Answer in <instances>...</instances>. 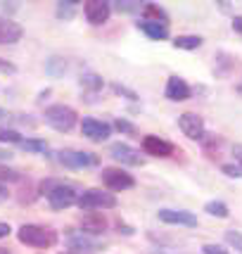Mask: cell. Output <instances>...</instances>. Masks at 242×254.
I'll use <instances>...</instances> for the list:
<instances>
[{
    "label": "cell",
    "mask_w": 242,
    "mask_h": 254,
    "mask_svg": "<svg viewBox=\"0 0 242 254\" xmlns=\"http://www.w3.org/2000/svg\"><path fill=\"white\" fill-rule=\"evenodd\" d=\"M43 195L48 197L53 209H66V207L76 204L78 199L76 188L71 183H64V181H48V183H43Z\"/></svg>",
    "instance_id": "1"
},
{
    "label": "cell",
    "mask_w": 242,
    "mask_h": 254,
    "mask_svg": "<svg viewBox=\"0 0 242 254\" xmlns=\"http://www.w3.org/2000/svg\"><path fill=\"white\" fill-rule=\"evenodd\" d=\"M17 238L22 245H29V247H38V250H45V247H53L57 243V233L53 228H45V226H36V223H24L22 228L17 231Z\"/></svg>",
    "instance_id": "2"
},
{
    "label": "cell",
    "mask_w": 242,
    "mask_h": 254,
    "mask_svg": "<svg viewBox=\"0 0 242 254\" xmlns=\"http://www.w3.org/2000/svg\"><path fill=\"white\" fill-rule=\"evenodd\" d=\"M45 124L48 126H53L55 131L60 133H66V131H71L74 126H76V112L71 110L69 105H53V107H48L45 110Z\"/></svg>",
    "instance_id": "3"
},
{
    "label": "cell",
    "mask_w": 242,
    "mask_h": 254,
    "mask_svg": "<svg viewBox=\"0 0 242 254\" xmlns=\"http://www.w3.org/2000/svg\"><path fill=\"white\" fill-rule=\"evenodd\" d=\"M76 204L81 209H114L117 207V197L100 188H88L78 195Z\"/></svg>",
    "instance_id": "4"
},
{
    "label": "cell",
    "mask_w": 242,
    "mask_h": 254,
    "mask_svg": "<svg viewBox=\"0 0 242 254\" xmlns=\"http://www.w3.org/2000/svg\"><path fill=\"white\" fill-rule=\"evenodd\" d=\"M100 181H102V186L107 190H112V192H121V190H128L135 186V178H133L131 174H126L123 169H114V166L102 169Z\"/></svg>",
    "instance_id": "5"
},
{
    "label": "cell",
    "mask_w": 242,
    "mask_h": 254,
    "mask_svg": "<svg viewBox=\"0 0 242 254\" xmlns=\"http://www.w3.org/2000/svg\"><path fill=\"white\" fill-rule=\"evenodd\" d=\"M178 128L183 131V135H187L190 140H204L207 128H204V119L195 114V112H185L178 117Z\"/></svg>",
    "instance_id": "6"
},
{
    "label": "cell",
    "mask_w": 242,
    "mask_h": 254,
    "mask_svg": "<svg viewBox=\"0 0 242 254\" xmlns=\"http://www.w3.org/2000/svg\"><path fill=\"white\" fill-rule=\"evenodd\" d=\"M66 245H69V250H74V254H95L102 250V243L95 240V238H90L88 233H71L69 238H66Z\"/></svg>",
    "instance_id": "7"
},
{
    "label": "cell",
    "mask_w": 242,
    "mask_h": 254,
    "mask_svg": "<svg viewBox=\"0 0 242 254\" xmlns=\"http://www.w3.org/2000/svg\"><path fill=\"white\" fill-rule=\"evenodd\" d=\"M60 162L69 169H88V166H98V157L93 152H78V150H62L60 152Z\"/></svg>",
    "instance_id": "8"
},
{
    "label": "cell",
    "mask_w": 242,
    "mask_h": 254,
    "mask_svg": "<svg viewBox=\"0 0 242 254\" xmlns=\"http://www.w3.org/2000/svg\"><path fill=\"white\" fill-rule=\"evenodd\" d=\"M81 133H83L88 140H93V143H102V140H107L112 135V126L105 122H100V119L88 117V119L81 122Z\"/></svg>",
    "instance_id": "9"
},
{
    "label": "cell",
    "mask_w": 242,
    "mask_h": 254,
    "mask_svg": "<svg viewBox=\"0 0 242 254\" xmlns=\"http://www.w3.org/2000/svg\"><path fill=\"white\" fill-rule=\"evenodd\" d=\"M157 216H159V221L169 223V226H187V228L197 226V216L185 209H159Z\"/></svg>",
    "instance_id": "10"
},
{
    "label": "cell",
    "mask_w": 242,
    "mask_h": 254,
    "mask_svg": "<svg viewBox=\"0 0 242 254\" xmlns=\"http://www.w3.org/2000/svg\"><path fill=\"white\" fill-rule=\"evenodd\" d=\"M110 155L114 157L117 162H121V164H128V166H143L145 164V159L140 157V152L126 143H112Z\"/></svg>",
    "instance_id": "11"
},
{
    "label": "cell",
    "mask_w": 242,
    "mask_h": 254,
    "mask_svg": "<svg viewBox=\"0 0 242 254\" xmlns=\"http://www.w3.org/2000/svg\"><path fill=\"white\" fill-rule=\"evenodd\" d=\"M83 14H86V19H88L93 26H100V24H105L110 19L112 5L105 2V0H90V2L83 5Z\"/></svg>",
    "instance_id": "12"
},
{
    "label": "cell",
    "mask_w": 242,
    "mask_h": 254,
    "mask_svg": "<svg viewBox=\"0 0 242 254\" xmlns=\"http://www.w3.org/2000/svg\"><path fill=\"white\" fill-rule=\"evenodd\" d=\"M164 95H166L169 100H171V102H185V100H190L192 90H190V86L185 83V78L171 76L169 81H166Z\"/></svg>",
    "instance_id": "13"
},
{
    "label": "cell",
    "mask_w": 242,
    "mask_h": 254,
    "mask_svg": "<svg viewBox=\"0 0 242 254\" xmlns=\"http://www.w3.org/2000/svg\"><path fill=\"white\" fill-rule=\"evenodd\" d=\"M143 150L152 157H171L174 155V145L159 138V135H145L143 138Z\"/></svg>",
    "instance_id": "14"
},
{
    "label": "cell",
    "mask_w": 242,
    "mask_h": 254,
    "mask_svg": "<svg viewBox=\"0 0 242 254\" xmlns=\"http://www.w3.org/2000/svg\"><path fill=\"white\" fill-rule=\"evenodd\" d=\"M24 36V29L7 17H0V45H12Z\"/></svg>",
    "instance_id": "15"
},
{
    "label": "cell",
    "mask_w": 242,
    "mask_h": 254,
    "mask_svg": "<svg viewBox=\"0 0 242 254\" xmlns=\"http://www.w3.org/2000/svg\"><path fill=\"white\" fill-rule=\"evenodd\" d=\"M138 29H140L147 38H152V41H166V38H169V26H166V24L140 19V22H138Z\"/></svg>",
    "instance_id": "16"
},
{
    "label": "cell",
    "mask_w": 242,
    "mask_h": 254,
    "mask_svg": "<svg viewBox=\"0 0 242 254\" xmlns=\"http://www.w3.org/2000/svg\"><path fill=\"white\" fill-rule=\"evenodd\" d=\"M143 19H147V22H159V24H166V26H169V14H166L157 2H145Z\"/></svg>",
    "instance_id": "17"
},
{
    "label": "cell",
    "mask_w": 242,
    "mask_h": 254,
    "mask_svg": "<svg viewBox=\"0 0 242 254\" xmlns=\"http://www.w3.org/2000/svg\"><path fill=\"white\" fill-rule=\"evenodd\" d=\"M204 211H207L209 216H216V219H228V216H231L228 204L221 202V199H211V202H207V204H204Z\"/></svg>",
    "instance_id": "18"
},
{
    "label": "cell",
    "mask_w": 242,
    "mask_h": 254,
    "mask_svg": "<svg viewBox=\"0 0 242 254\" xmlns=\"http://www.w3.org/2000/svg\"><path fill=\"white\" fill-rule=\"evenodd\" d=\"M105 226H107L105 216H98V214H86L83 216V231L86 233H102Z\"/></svg>",
    "instance_id": "19"
},
{
    "label": "cell",
    "mask_w": 242,
    "mask_h": 254,
    "mask_svg": "<svg viewBox=\"0 0 242 254\" xmlns=\"http://www.w3.org/2000/svg\"><path fill=\"white\" fill-rule=\"evenodd\" d=\"M174 48H178V50H197V48H202V38L199 36H176Z\"/></svg>",
    "instance_id": "20"
},
{
    "label": "cell",
    "mask_w": 242,
    "mask_h": 254,
    "mask_svg": "<svg viewBox=\"0 0 242 254\" xmlns=\"http://www.w3.org/2000/svg\"><path fill=\"white\" fill-rule=\"evenodd\" d=\"M78 83H81V88L93 90V93H98V90H102V86H105V81H102V76H98V74H93V71H88V74H83Z\"/></svg>",
    "instance_id": "21"
},
{
    "label": "cell",
    "mask_w": 242,
    "mask_h": 254,
    "mask_svg": "<svg viewBox=\"0 0 242 254\" xmlns=\"http://www.w3.org/2000/svg\"><path fill=\"white\" fill-rule=\"evenodd\" d=\"M74 10H76V0H62V2H57V17L60 19H71Z\"/></svg>",
    "instance_id": "22"
},
{
    "label": "cell",
    "mask_w": 242,
    "mask_h": 254,
    "mask_svg": "<svg viewBox=\"0 0 242 254\" xmlns=\"http://www.w3.org/2000/svg\"><path fill=\"white\" fill-rule=\"evenodd\" d=\"M117 12H126V14H131V12H143V2H135V0H126V2H114L112 5Z\"/></svg>",
    "instance_id": "23"
},
{
    "label": "cell",
    "mask_w": 242,
    "mask_h": 254,
    "mask_svg": "<svg viewBox=\"0 0 242 254\" xmlns=\"http://www.w3.org/2000/svg\"><path fill=\"white\" fill-rule=\"evenodd\" d=\"M48 74L50 76H60V74H64V69H66V62L62 60V57H53V60H48Z\"/></svg>",
    "instance_id": "24"
},
{
    "label": "cell",
    "mask_w": 242,
    "mask_h": 254,
    "mask_svg": "<svg viewBox=\"0 0 242 254\" xmlns=\"http://www.w3.org/2000/svg\"><path fill=\"white\" fill-rule=\"evenodd\" d=\"M22 150H26V152H45V140H38V138H33V140H22Z\"/></svg>",
    "instance_id": "25"
},
{
    "label": "cell",
    "mask_w": 242,
    "mask_h": 254,
    "mask_svg": "<svg viewBox=\"0 0 242 254\" xmlns=\"http://www.w3.org/2000/svg\"><path fill=\"white\" fill-rule=\"evenodd\" d=\"M0 143L19 145V143H22V135H19L17 131H12V128H0Z\"/></svg>",
    "instance_id": "26"
},
{
    "label": "cell",
    "mask_w": 242,
    "mask_h": 254,
    "mask_svg": "<svg viewBox=\"0 0 242 254\" xmlns=\"http://www.w3.org/2000/svg\"><path fill=\"white\" fill-rule=\"evenodd\" d=\"M226 243L231 245V247H235L238 252H242V233L240 231H226Z\"/></svg>",
    "instance_id": "27"
},
{
    "label": "cell",
    "mask_w": 242,
    "mask_h": 254,
    "mask_svg": "<svg viewBox=\"0 0 242 254\" xmlns=\"http://www.w3.org/2000/svg\"><path fill=\"white\" fill-rule=\"evenodd\" d=\"M19 171L17 169H10V166H2L0 164V181H7V183H14V181H19Z\"/></svg>",
    "instance_id": "28"
},
{
    "label": "cell",
    "mask_w": 242,
    "mask_h": 254,
    "mask_svg": "<svg viewBox=\"0 0 242 254\" xmlns=\"http://www.w3.org/2000/svg\"><path fill=\"white\" fill-rule=\"evenodd\" d=\"M221 171H223L226 176H231V178H242V166L240 164H223L221 166Z\"/></svg>",
    "instance_id": "29"
},
{
    "label": "cell",
    "mask_w": 242,
    "mask_h": 254,
    "mask_svg": "<svg viewBox=\"0 0 242 254\" xmlns=\"http://www.w3.org/2000/svg\"><path fill=\"white\" fill-rule=\"evenodd\" d=\"M114 128L121 133H135V126H133L131 122H126V119H117V122H114Z\"/></svg>",
    "instance_id": "30"
},
{
    "label": "cell",
    "mask_w": 242,
    "mask_h": 254,
    "mask_svg": "<svg viewBox=\"0 0 242 254\" xmlns=\"http://www.w3.org/2000/svg\"><path fill=\"white\" fill-rule=\"evenodd\" d=\"M202 254H231L228 252V250H226V247H221V245H204V247H202Z\"/></svg>",
    "instance_id": "31"
},
{
    "label": "cell",
    "mask_w": 242,
    "mask_h": 254,
    "mask_svg": "<svg viewBox=\"0 0 242 254\" xmlns=\"http://www.w3.org/2000/svg\"><path fill=\"white\" fill-rule=\"evenodd\" d=\"M114 88V93H119V95H128V100H138V95L133 93V90H128V88H123V86H119V83H114L112 86Z\"/></svg>",
    "instance_id": "32"
},
{
    "label": "cell",
    "mask_w": 242,
    "mask_h": 254,
    "mask_svg": "<svg viewBox=\"0 0 242 254\" xmlns=\"http://www.w3.org/2000/svg\"><path fill=\"white\" fill-rule=\"evenodd\" d=\"M0 71H5V74H14L17 69H14V64H12V62H7V60H0Z\"/></svg>",
    "instance_id": "33"
},
{
    "label": "cell",
    "mask_w": 242,
    "mask_h": 254,
    "mask_svg": "<svg viewBox=\"0 0 242 254\" xmlns=\"http://www.w3.org/2000/svg\"><path fill=\"white\" fill-rule=\"evenodd\" d=\"M231 26H233V31H235V33H240V36H242V14H238V17H233Z\"/></svg>",
    "instance_id": "34"
},
{
    "label": "cell",
    "mask_w": 242,
    "mask_h": 254,
    "mask_svg": "<svg viewBox=\"0 0 242 254\" xmlns=\"http://www.w3.org/2000/svg\"><path fill=\"white\" fill-rule=\"evenodd\" d=\"M233 155H235V162L242 166V145H235V147H233Z\"/></svg>",
    "instance_id": "35"
},
{
    "label": "cell",
    "mask_w": 242,
    "mask_h": 254,
    "mask_svg": "<svg viewBox=\"0 0 242 254\" xmlns=\"http://www.w3.org/2000/svg\"><path fill=\"white\" fill-rule=\"evenodd\" d=\"M7 159H12V152H10V150H2V147H0V162H7Z\"/></svg>",
    "instance_id": "36"
},
{
    "label": "cell",
    "mask_w": 242,
    "mask_h": 254,
    "mask_svg": "<svg viewBox=\"0 0 242 254\" xmlns=\"http://www.w3.org/2000/svg\"><path fill=\"white\" fill-rule=\"evenodd\" d=\"M10 235V226L7 223H0V238H7Z\"/></svg>",
    "instance_id": "37"
},
{
    "label": "cell",
    "mask_w": 242,
    "mask_h": 254,
    "mask_svg": "<svg viewBox=\"0 0 242 254\" xmlns=\"http://www.w3.org/2000/svg\"><path fill=\"white\" fill-rule=\"evenodd\" d=\"M0 199H7V190L2 188V186H0Z\"/></svg>",
    "instance_id": "38"
},
{
    "label": "cell",
    "mask_w": 242,
    "mask_h": 254,
    "mask_svg": "<svg viewBox=\"0 0 242 254\" xmlns=\"http://www.w3.org/2000/svg\"><path fill=\"white\" fill-rule=\"evenodd\" d=\"M0 254H12L10 250H5V247H0Z\"/></svg>",
    "instance_id": "39"
},
{
    "label": "cell",
    "mask_w": 242,
    "mask_h": 254,
    "mask_svg": "<svg viewBox=\"0 0 242 254\" xmlns=\"http://www.w3.org/2000/svg\"><path fill=\"white\" fill-rule=\"evenodd\" d=\"M5 117H7V114H5V112L0 110V119H5Z\"/></svg>",
    "instance_id": "40"
},
{
    "label": "cell",
    "mask_w": 242,
    "mask_h": 254,
    "mask_svg": "<svg viewBox=\"0 0 242 254\" xmlns=\"http://www.w3.org/2000/svg\"><path fill=\"white\" fill-rule=\"evenodd\" d=\"M152 254H162V252H152Z\"/></svg>",
    "instance_id": "41"
},
{
    "label": "cell",
    "mask_w": 242,
    "mask_h": 254,
    "mask_svg": "<svg viewBox=\"0 0 242 254\" xmlns=\"http://www.w3.org/2000/svg\"><path fill=\"white\" fill-rule=\"evenodd\" d=\"M66 254H74V252H66Z\"/></svg>",
    "instance_id": "42"
}]
</instances>
